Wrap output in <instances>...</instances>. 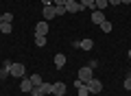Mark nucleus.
Segmentation results:
<instances>
[{
	"label": "nucleus",
	"mask_w": 131,
	"mask_h": 96,
	"mask_svg": "<svg viewBox=\"0 0 131 96\" xmlns=\"http://www.w3.org/2000/svg\"><path fill=\"white\" fill-rule=\"evenodd\" d=\"M20 90H22V92H31V90H33L31 79H22V83H20Z\"/></svg>",
	"instance_id": "obj_11"
},
{
	"label": "nucleus",
	"mask_w": 131,
	"mask_h": 96,
	"mask_svg": "<svg viewBox=\"0 0 131 96\" xmlns=\"http://www.w3.org/2000/svg\"><path fill=\"white\" fill-rule=\"evenodd\" d=\"M77 11H83L81 5L77 0H68V2H66V13H77Z\"/></svg>",
	"instance_id": "obj_6"
},
{
	"label": "nucleus",
	"mask_w": 131,
	"mask_h": 96,
	"mask_svg": "<svg viewBox=\"0 0 131 96\" xmlns=\"http://www.w3.org/2000/svg\"><path fill=\"white\" fill-rule=\"evenodd\" d=\"M0 33L9 35V33H11V22H2V24H0Z\"/></svg>",
	"instance_id": "obj_18"
},
{
	"label": "nucleus",
	"mask_w": 131,
	"mask_h": 96,
	"mask_svg": "<svg viewBox=\"0 0 131 96\" xmlns=\"http://www.w3.org/2000/svg\"><path fill=\"white\" fill-rule=\"evenodd\" d=\"M39 90H42L44 96H46V94H52V83H42V85H39Z\"/></svg>",
	"instance_id": "obj_13"
},
{
	"label": "nucleus",
	"mask_w": 131,
	"mask_h": 96,
	"mask_svg": "<svg viewBox=\"0 0 131 96\" xmlns=\"http://www.w3.org/2000/svg\"><path fill=\"white\" fill-rule=\"evenodd\" d=\"M129 59H131V48H129Z\"/></svg>",
	"instance_id": "obj_30"
},
{
	"label": "nucleus",
	"mask_w": 131,
	"mask_h": 96,
	"mask_svg": "<svg viewBox=\"0 0 131 96\" xmlns=\"http://www.w3.org/2000/svg\"><path fill=\"white\" fill-rule=\"evenodd\" d=\"M107 2H109V5H114V7H116V5H120V0H107Z\"/></svg>",
	"instance_id": "obj_26"
},
{
	"label": "nucleus",
	"mask_w": 131,
	"mask_h": 96,
	"mask_svg": "<svg viewBox=\"0 0 131 96\" xmlns=\"http://www.w3.org/2000/svg\"><path fill=\"white\" fill-rule=\"evenodd\" d=\"M94 2H96V0H79L81 9H94Z\"/></svg>",
	"instance_id": "obj_14"
},
{
	"label": "nucleus",
	"mask_w": 131,
	"mask_h": 96,
	"mask_svg": "<svg viewBox=\"0 0 131 96\" xmlns=\"http://www.w3.org/2000/svg\"><path fill=\"white\" fill-rule=\"evenodd\" d=\"M2 22H13V13H2Z\"/></svg>",
	"instance_id": "obj_21"
},
{
	"label": "nucleus",
	"mask_w": 131,
	"mask_h": 96,
	"mask_svg": "<svg viewBox=\"0 0 131 96\" xmlns=\"http://www.w3.org/2000/svg\"><path fill=\"white\" fill-rule=\"evenodd\" d=\"M107 5H109L107 0H96V2H94V9H98V11H103V9H105V7H107Z\"/></svg>",
	"instance_id": "obj_19"
},
{
	"label": "nucleus",
	"mask_w": 131,
	"mask_h": 96,
	"mask_svg": "<svg viewBox=\"0 0 131 96\" xmlns=\"http://www.w3.org/2000/svg\"><path fill=\"white\" fill-rule=\"evenodd\" d=\"M92 22H94V24H103V22H105V13L96 9V11L92 13Z\"/></svg>",
	"instance_id": "obj_8"
},
{
	"label": "nucleus",
	"mask_w": 131,
	"mask_h": 96,
	"mask_svg": "<svg viewBox=\"0 0 131 96\" xmlns=\"http://www.w3.org/2000/svg\"><path fill=\"white\" fill-rule=\"evenodd\" d=\"M24 72H26V68H24L22 63H11V77L22 79V77H24Z\"/></svg>",
	"instance_id": "obj_2"
},
{
	"label": "nucleus",
	"mask_w": 131,
	"mask_h": 96,
	"mask_svg": "<svg viewBox=\"0 0 131 96\" xmlns=\"http://www.w3.org/2000/svg\"><path fill=\"white\" fill-rule=\"evenodd\" d=\"M55 66H57V68H63V66H66V55H61V52L55 55Z\"/></svg>",
	"instance_id": "obj_12"
},
{
	"label": "nucleus",
	"mask_w": 131,
	"mask_h": 96,
	"mask_svg": "<svg viewBox=\"0 0 131 96\" xmlns=\"http://www.w3.org/2000/svg\"><path fill=\"white\" fill-rule=\"evenodd\" d=\"M31 83H33V87H37V85H42V77H39V74H31Z\"/></svg>",
	"instance_id": "obj_16"
},
{
	"label": "nucleus",
	"mask_w": 131,
	"mask_h": 96,
	"mask_svg": "<svg viewBox=\"0 0 131 96\" xmlns=\"http://www.w3.org/2000/svg\"><path fill=\"white\" fill-rule=\"evenodd\" d=\"M42 15H44V20H52L57 15V9H55V5H48V7H44V11H42Z\"/></svg>",
	"instance_id": "obj_5"
},
{
	"label": "nucleus",
	"mask_w": 131,
	"mask_h": 96,
	"mask_svg": "<svg viewBox=\"0 0 131 96\" xmlns=\"http://www.w3.org/2000/svg\"><path fill=\"white\" fill-rule=\"evenodd\" d=\"M79 79H81L83 83H88L90 79H94V77H92V68H90V66H83V68L79 70Z\"/></svg>",
	"instance_id": "obj_3"
},
{
	"label": "nucleus",
	"mask_w": 131,
	"mask_h": 96,
	"mask_svg": "<svg viewBox=\"0 0 131 96\" xmlns=\"http://www.w3.org/2000/svg\"><path fill=\"white\" fill-rule=\"evenodd\" d=\"M85 85H88V90H90V94H98V92L103 90V83L98 81V79H90V81L85 83Z\"/></svg>",
	"instance_id": "obj_1"
},
{
	"label": "nucleus",
	"mask_w": 131,
	"mask_h": 96,
	"mask_svg": "<svg viewBox=\"0 0 131 96\" xmlns=\"http://www.w3.org/2000/svg\"><path fill=\"white\" fill-rule=\"evenodd\" d=\"M77 92H79V96H88V94H90L88 85H81V87H79V90H77Z\"/></svg>",
	"instance_id": "obj_20"
},
{
	"label": "nucleus",
	"mask_w": 131,
	"mask_h": 96,
	"mask_svg": "<svg viewBox=\"0 0 131 96\" xmlns=\"http://www.w3.org/2000/svg\"><path fill=\"white\" fill-rule=\"evenodd\" d=\"M52 94H55V96H63V94H66V83H63V81L52 83Z\"/></svg>",
	"instance_id": "obj_7"
},
{
	"label": "nucleus",
	"mask_w": 131,
	"mask_h": 96,
	"mask_svg": "<svg viewBox=\"0 0 131 96\" xmlns=\"http://www.w3.org/2000/svg\"><path fill=\"white\" fill-rule=\"evenodd\" d=\"M79 48H83V50H92V48H94V41L90 39V37H85V39L79 41Z\"/></svg>",
	"instance_id": "obj_9"
},
{
	"label": "nucleus",
	"mask_w": 131,
	"mask_h": 96,
	"mask_svg": "<svg viewBox=\"0 0 131 96\" xmlns=\"http://www.w3.org/2000/svg\"><path fill=\"white\" fill-rule=\"evenodd\" d=\"M35 35H44V37L48 35V22L46 20H42V22L35 24Z\"/></svg>",
	"instance_id": "obj_4"
},
{
	"label": "nucleus",
	"mask_w": 131,
	"mask_h": 96,
	"mask_svg": "<svg viewBox=\"0 0 131 96\" xmlns=\"http://www.w3.org/2000/svg\"><path fill=\"white\" fill-rule=\"evenodd\" d=\"M35 46L44 48V46H46V37H44V35H35Z\"/></svg>",
	"instance_id": "obj_17"
},
{
	"label": "nucleus",
	"mask_w": 131,
	"mask_h": 96,
	"mask_svg": "<svg viewBox=\"0 0 131 96\" xmlns=\"http://www.w3.org/2000/svg\"><path fill=\"white\" fill-rule=\"evenodd\" d=\"M0 83H2V79H0Z\"/></svg>",
	"instance_id": "obj_31"
},
{
	"label": "nucleus",
	"mask_w": 131,
	"mask_h": 96,
	"mask_svg": "<svg viewBox=\"0 0 131 96\" xmlns=\"http://www.w3.org/2000/svg\"><path fill=\"white\" fill-rule=\"evenodd\" d=\"M42 5H44V7H48V5H52V0H42Z\"/></svg>",
	"instance_id": "obj_27"
},
{
	"label": "nucleus",
	"mask_w": 131,
	"mask_h": 96,
	"mask_svg": "<svg viewBox=\"0 0 131 96\" xmlns=\"http://www.w3.org/2000/svg\"><path fill=\"white\" fill-rule=\"evenodd\" d=\"M101 31H103V33H112V31H114V24H112V22H107V20H105V22L101 24Z\"/></svg>",
	"instance_id": "obj_15"
},
{
	"label": "nucleus",
	"mask_w": 131,
	"mask_h": 96,
	"mask_svg": "<svg viewBox=\"0 0 131 96\" xmlns=\"http://www.w3.org/2000/svg\"><path fill=\"white\" fill-rule=\"evenodd\" d=\"M88 66H90V68H92V70H94V68H96V66H98V61H96V59H92V61H90V63H88Z\"/></svg>",
	"instance_id": "obj_25"
},
{
	"label": "nucleus",
	"mask_w": 131,
	"mask_h": 96,
	"mask_svg": "<svg viewBox=\"0 0 131 96\" xmlns=\"http://www.w3.org/2000/svg\"><path fill=\"white\" fill-rule=\"evenodd\" d=\"M0 24H2V13H0Z\"/></svg>",
	"instance_id": "obj_29"
},
{
	"label": "nucleus",
	"mask_w": 131,
	"mask_h": 96,
	"mask_svg": "<svg viewBox=\"0 0 131 96\" xmlns=\"http://www.w3.org/2000/svg\"><path fill=\"white\" fill-rule=\"evenodd\" d=\"M55 9H57V15H63L66 13V7H55Z\"/></svg>",
	"instance_id": "obj_24"
},
{
	"label": "nucleus",
	"mask_w": 131,
	"mask_h": 96,
	"mask_svg": "<svg viewBox=\"0 0 131 96\" xmlns=\"http://www.w3.org/2000/svg\"><path fill=\"white\" fill-rule=\"evenodd\" d=\"M120 2H122V5H129V2H131V0H120Z\"/></svg>",
	"instance_id": "obj_28"
},
{
	"label": "nucleus",
	"mask_w": 131,
	"mask_h": 96,
	"mask_svg": "<svg viewBox=\"0 0 131 96\" xmlns=\"http://www.w3.org/2000/svg\"><path fill=\"white\" fill-rule=\"evenodd\" d=\"M125 90H131V77L125 79Z\"/></svg>",
	"instance_id": "obj_23"
},
{
	"label": "nucleus",
	"mask_w": 131,
	"mask_h": 96,
	"mask_svg": "<svg viewBox=\"0 0 131 96\" xmlns=\"http://www.w3.org/2000/svg\"><path fill=\"white\" fill-rule=\"evenodd\" d=\"M66 2H68V0H52V5H55V7H66Z\"/></svg>",
	"instance_id": "obj_22"
},
{
	"label": "nucleus",
	"mask_w": 131,
	"mask_h": 96,
	"mask_svg": "<svg viewBox=\"0 0 131 96\" xmlns=\"http://www.w3.org/2000/svg\"><path fill=\"white\" fill-rule=\"evenodd\" d=\"M7 74H11V61H5L2 68H0V79H5Z\"/></svg>",
	"instance_id": "obj_10"
}]
</instances>
